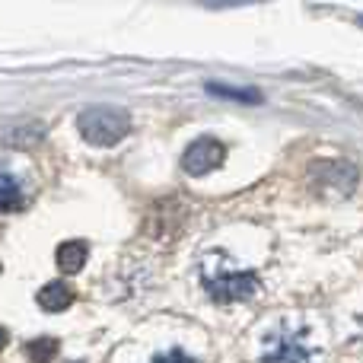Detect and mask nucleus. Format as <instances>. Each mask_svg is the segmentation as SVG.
Returning a JSON list of instances; mask_svg holds the SVG:
<instances>
[{"mask_svg":"<svg viewBox=\"0 0 363 363\" xmlns=\"http://www.w3.org/2000/svg\"><path fill=\"white\" fill-rule=\"evenodd\" d=\"M207 93L230 96V99H236V102H262V93H258V89H230V86H223V83H207Z\"/></svg>","mask_w":363,"mask_h":363,"instance_id":"obj_9","label":"nucleus"},{"mask_svg":"<svg viewBox=\"0 0 363 363\" xmlns=\"http://www.w3.org/2000/svg\"><path fill=\"white\" fill-rule=\"evenodd\" d=\"M223 157H226V150L217 138H198L188 144L185 157H182V169L188 176H207L211 169H217L223 163Z\"/></svg>","mask_w":363,"mask_h":363,"instance_id":"obj_3","label":"nucleus"},{"mask_svg":"<svg viewBox=\"0 0 363 363\" xmlns=\"http://www.w3.org/2000/svg\"><path fill=\"white\" fill-rule=\"evenodd\" d=\"M201 284H204V294L211 296L213 303H245L255 296L258 290V277L252 271H236L226 268L223 255H207L204 264H201Z\"/></svg>","mask_w":363,"mask_h":363,"instance_id":"obj_1","label":"nucleus"},{"mask_svg":"<svg viewBox=\"0 0 363 363\" xmlns=\"http://www.w3.org/2000/svg\"><path fill=\"white\" fill-rule=\"evenodd\" d=\"M86 255H89V245L80 242V239H70V242H61L57 245V268L64 271V274H77V271L86 264Z\"/></svg>","mask_w":363,"mask_h":363,"instance_id":"obj_5","label":"nucleus"},{"mask_svg":"<svg viewBox=\"0 0 363 363\" xmlns=\"http://www.w3.org/2000/svg\"><path fill=\"white\" fill-rule=\"evenodd\" d=\"M264 363H313V351L300 338H281L268 347Z\"/></svg>","mask_w":363,"mask_h":363,"instance_id":"obj_4","label":"nucleus"},{"mask_svg":"<svg viewBox=\"0 0 363 363\" xmlns=\"http://www.w3.org/2000/svg\"><path fill=\"white\" fill-rule=\"evenodd\" d=\"M26 204V188L19 185V179L13 172H0V213L19 211Z\"/></svg>","mask_w":363,"mask_h":363,"instance_id":"obj_7","label":"nucleus"},{"mask_svg":"<svg viewBox=\"0 0 363 363\" xmlns=\"http://www.w3.org/2000/svg\"><path fill=\"white\" fill-rule=\"evenodd\" d=\"M57 351H61L57 338H35V341H29V345H26V354H29L32 363H51Z\"/></svg>","mask_w":363,"mask_h":363,"instance_id":"obj_8","label":"nucleus"},{"mask_svg":"<svg viewBox=\"0 0 363 363\" xmlns=\"http://www.w3.org/2000/svg\"><path fill=\"white\" fill-rule=\"evenodd\" d=\"M153 363H194V360L188 357L185 351L172 347V351H166V354H157V357H153Z\"/></svg>","mask_w":363,"mask_h":363,"instance_id":"obj_10","label":"nucleus"},{"mask_svg":"<svg viewBox=\"0 0 363 363\" xmlns=\"http://www.w3.org/2000/svg\"><path fill=\"white\" fill-rule=\"evenodd\" d=\"M77 128L93 147H112L131 131V115L115 106H89L80 112Z\"/></svg>","mask_w":363,"mask_h":363,"instance_id":"obj_2","label":"nucleus"},{"mask_svg":"<svg viewBox=\"0 0 363 363\" xmlns=\"http://www.w3.org/2000/svg\"><path fill=\"white\" fill-rule=\"evenodd\" d=\"M4 347H6V332L0 328V351H4Z\"/></svg>","mask_w":363,"mask_h":363,"instance_id":"obj_11","label":"nucleus"},{"mask_svg":"<svg viewBox=\"0 0 363 363\" xmlns=\"http://www.w3.org/2000/svg\"><path fill=\"white\" fill-rule=\"evenodd\" d=\"M70 303H74V290L61 281L45 284V287L38 290V306H42L45 313H61V309H67Z\"/></svg>","mask_w":363,"mask_h":363,"instance_id":"obj_6","label":"nucleus"}]
</instances>
